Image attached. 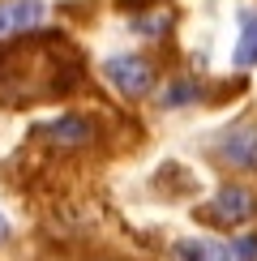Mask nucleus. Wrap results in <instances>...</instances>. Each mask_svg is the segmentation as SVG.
Instances as JSON below:
<instances>
[{
	"mask_svg": "<svg viewBox=\"0 0 257 261\" xmlns=\"http://www.w3.org/2000/svg\"><path fill=\"white\" fill-rule=\"evenodd\" d=\"M197 99H201V82H193V77H176V82H167L163 90H159V107H167V112L189 107Z\"/></svg>",
	"mask_w": 257,
	"mask_h": 261,
	"instance_id": "nucleus-8",
	"label": "nucleus"
},
{
	"mask_svg": "<svg viewBox=\"0 0 257 261\" xmlns=\"http://www.w3.org/2000/svg\"><path fill=\"white\" fill-rule=\"evenodd\" d=\"M176 261H232V248L219 240H176Z\"/></svg>",
	"mask_w": 257,
	"mask_h": 261,
	"instance_id": "nucleus-7",
	"label": "nucleus"
},
{
	"mask_svg": "<svg viewBox=\"0 0 257 261\" xmlns=\"http://www.w3.org/2000/svg\"><path fill=\"white\" fill-rule=\"evenodd\" d=\"M9 240V223H5V214H0V244Z\"/></svg>",
	"mask_w": 257,
	"mask_h": 261,
	"instance_id": "nucleus-11",
	"label": "nucleus"
},
{
	"mask_svg": "<svg viewBox=\"0 0 257 261\" xmlns=\"http://www.w3.org/2000/svg\"><path fill=\"white\" fill-rule=\"evenodd\" d=\"M232 60H236V69L257 64V9H240V39H236Z\"/></svg>",
	"mask_w": 257,
	"mask_h": 261,
	"instance_id": "nucleus-6",
	"label": "nucleus"
},
{
	"mask_svg": "<svg viewBox=\"0 0 257 261\" xmlns=\"http://www.w3.org/2000/svg\"><path fill=\"white\" fill-rule=\"evenodd\" d=\"M227 248H232V261H257V231H249V236H236V240H232Z\"/></svg>",
	"mask_w": 257,
	"mask_h": 261,
	"instance_id": "nucleus-9",
	"label": "nucleus"
},
{
	"mask_svg": "<svg viewBox=\"0 0 257 261\" xmlns=\"http://www.w3.org/2000/svg\"><path fill=\"white\" fill-rule=\"evenodd\" d=\"M43 21V0H5L0 5V35H26Z\"/></svg>",
	"mask_w": 257,
	"mask_h": 261,
	"instance_id": "nucleus-5",
	"label": "nucleus"
},
{
	"mask_svg": "<svg viewBox=\"0 0 257 261\" xmlns=\"http://www.w3.org/2000/svg\"><path fill=\"white\" fill-rule=\"evenodd\" d=\"M103 77L112 82L124 99H146V94L155 90V64L146 56L124 51V56H107L103 60Z\"/></svg>",
	"mask_w": 257,
	"mask_h": 261,
	"instance_id": "nucleus-3",
	"label": "nucleus"
},
{
	"mask_svg": "<svg viewBox=\"0 0 257 261\" xmlns=\"http://www.w3.org/2000/svg\"><path fill=\"white\" fill-rule=\"evenodd\" d=\"M171 26L167 13H146V17H133V30L137 35H163V30Z\"/></svg>",
	"mask_w": 257,
	"mask_h": 261,
	"instance_id": "nucleus-10",
	"label": "nucleus"
},
{
	"mask_svg": "<svg viewBox=\"0 0 257 261\" xmlns=\"http://www.w3.org/2000/svg\"><path fill=\"white\" fill-rule=\"evenodd\" d=\"M210 154L232 171H257V120H236L210 141Z\"/></svg>",
	"mask_w": 257,
	"mask_h": 261,
	"instance_id": "nucleus-2",
	"label": "nucleus"
},
{
	"mask_svg": "<svg viewBox=\"0 0 257 261\" xmlns=\"http://www.w3.org/2000/svg\"><path fill=\"white\" fill-rule=\"evenodd\" d=\"M197 219L210 223V227H240V223H253V219H257V193L244 189V184H223V189L197 210Z\"/></svg>",
	"mask_w": 257,
	"mask_h": 261,
	"instance_id": "nucleus-1",
	"label": "nucleus"
},
{
	"mask_svg": "<svg viewBox=\"0 0 257 261\" xmlns=\"http://www.w3.org/2000/svg\"><path fill=\"white\" fill-rule=\"evenodd\" d=\"M35 133L47 141V146H56V150H86V146L99 141V124H94L90 116H82V112H64L56 120H43Z\"/></svg>",
	"mask_w": 257,
	"mask_h": 261,
	"instance_id": "nucleus-4",
	"label": "nucleus"
}]
</instances>
